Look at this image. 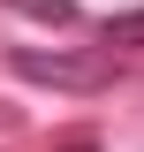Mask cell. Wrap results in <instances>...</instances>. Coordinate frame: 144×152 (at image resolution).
I'll return each mask as SVG.
<instances>
[{
	"label": "cell",
	"mask_w": 144,
	"mask_h": 152,
	"mask_svg": "<svg viewBox=\"0 0 144 152\" xmlns=\"http://www.w3.org/2000/svg\"><path fill=\"white\" fill-rule=\"evenodd\" d=\"M8 69H15L23 84L76 91V99L121 84V53H106V46H8Z\"/></svg>",
	"instance_id": "6da1fadb"
},
{
	"label": "cell",
	"mask_w": 144,
	"mask_h": 152,
	"mask_svg": "<svg viewBox=\"0 0 144 152\" xmlns=\"http://www.w3.org/2000/svg\"><path fill=\"white\" fill-rule=\"evenodd\" d=\"M99 46H106V53H144V8L106 15V23H99Z\"/></svg>",
	"instance_id": "7a4b0ae2"
},
{
	"label": "cell",
	"mask_w": 144,
	"mask_h": 152,
	"mask_svg": "<svg viewBox=\"0 0 144 152\" xmlns=\"http://www.w3.org/2000/svg\"><path fill=\"white\" fill-rule=\"evenodd\" d=\"M0 8H15V15H31V23H53V31H76V23H84L76 0H0Z\"/></svg>",
	"instance_id": "3957f363"
},
{
	"label": "cell",
	"mask_w": 144,
	"mask_h": 152,
	"mask_svg": "<svg viewBox=\"0 0 144 152\" xmlns=\"http://www.w3.org/2000/svg\"><path fill=\"white\" fill-rule=\"evenodd\" d=\"M53 152H106L99 137H68V145H53Z\"/></svg>",
	"instance_id": "277c9868"
}]
</instances>
